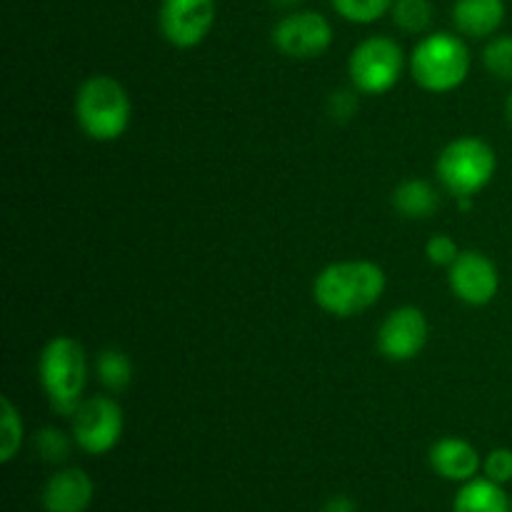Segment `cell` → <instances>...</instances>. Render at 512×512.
Returning a JSON list of instances; mask_svg holds the SVG:
<instances>
[{"label":"cell","instance_id":"1","mask_svg":"<svg viewBox=\"0 0 512 512\" xmlns=\"http://www.w3.org/2000/svg\"><path fill=\"white\" fill-rule=\"evenodd\" d=\"M388 288L385 270L370 260H340L318 273L313 298L325 313L335 318H353L365 313L383 298Z\"/></svg>","mask_w":512,"mask_h":512},{"label":"cell","instance_id":"2","mask_svg":"<svg viewBox=\"0 0 512 512\" xmlns=\"http://www.w3.org/2000/svg\"><path fill=\"white\" fill-rule=\"evenodd\" d=\"M38 378L50 408L58 415L73 418L85 400L83 390L88 383V355L83 345L70 335L50 338L40 350Z\"/></svg>","mask_w":512,"mask_h":512},{"label":"cell","instance_id":"3","mask_svg":"<svg viewBox=\"0 0 512 512\" xmlns=\"http://www.w3.org/2000/svg\"><path fill=\"white\" fill-rule=\"evenodd\" d=\"M133 103L113 75H90L75 93V120L90 140L113 143L130 128Z\"/></svg>","mask_w":512,"mask_h":512},{"label":"cell","instance_id":"4","mask_svg":"<svg viewBox=\"0 0 512 512\" xmlns=\"http://www.w3.org/2000/svg\"><path fill=\"white\" fill-rule=\"evenodd\" d=\"M410 75L428 93H450L470 75V50L460 35L430 33L410 55Z\"/></svg>","mask_w":512,"mask_h":512},{"label":"cell","instance_id":"5","mask_svg":"<svg viewBox=\"0 0 512 512\" xmlns=\"http://www.w3.org/2000/svg\"><path fill=\"white\" fill-rule=\"evenodd\" d=\"M498 170V155L493 145L475 135L455 138L440 150L435 160V175L455 198H475L485 190Z\"/></svg>","mask_w":512,"mask_h":512},{"label":"cell","instance_id":"6","mask_svg":"<svg viewBox=\"0 0 512 512\" xmlns=\"http://www.w3.org/2000/svg\"><path fill=\"white\" fill-rule=\"evenodd\" d=\"M405 68V53L398 40L370 35L360 40L348 60L350 83L360 95H383L398 85Z\"/></svg>","mask_w":512,"mask_h":512},{"label":"cell","instance_id":"7","mask_svg":"<svg viewBox=\"0 0 512 512\" xmlns=\"http://www.w3.org/2000/svg\"><path fill=\"white\" fill-rule=\"evenodd\" d=\"M123 408L110 395H90L73 415V443L88 455H105L123 438Z\"/></svg>","mask_w":512,"mask_h":512},{"label":"cell","instance_id":"8","mask_svg":"<svg viewBox=\"0 0 512 512\" xmlns=\"http://www.w3.org/2000/svg\"><path fill=\"white\" fill-rule=\"evenodd\" d=\"M333 43V25L315 10H293L273 28V45L293 60L320 58Z\"/></svg>","mask_w":512,"mask_h":512},{"label":"cell","instance_id":"9","mask_svg":"<svg viewBox=\"0 0 512 512\" xmlns=\"http://www.w3.org/2000/svg\"><path fill=\"white\" fill-rule=\"evenodd\" d=\"M215 15V0H163L158 15L160 33L175 48H195L210 35Z\"/></svg>","mask_w":512,"mask_h":512},{"label":"cell","instance_id":"10","mask_svg":"<svg viewBox=\"0 0 512 512\" xmlns=\"http://www.w3.org/2000/svg\"><path fill=\"white\" fill-rule=\"evenodd\" d=\"M430 325L428 318L415 305H403L385 315L378 328V350L383 358L393 363H408L415 360L428 345Z\"/></svg>","mask_w":512,"mask_h":512},{"label":"cell","instance_id":"11","mask_svg":"<svg viewBox=\"0 0 512 512\" xmlns=\"http://www.w3.org/2000/svg\"><path fill=\"white\" fill-rule=\"evenodd\" d=\"M448 280L455 298L473 308L493 303L500 290L498 265L480 250H463L448 268Z\"/></svg>","mask_w":512,"mask_h":512},{"label":"cell","instance_id":"12","mask_svg":"<svg viewBox=\"0 0 512 512\" xmlns=\"http://www.w3.org/2000/svg\"><path fill=\"white\" fill-rule=\"evenodd\" d=\"M93 480L85 470L65 468L58 470L45 483L43 508L45 512H85L93 503Z\"/></svg>","mask_w":512,"mask_h":512},{"label":"cell","instance_id":"13","mask_svg":"<svg viewBox=\"0 0 512 512\" xmlns=\"http://www.w3.org/2000/svg\"><path fill=\"white\" fill-rule=\"evenodd\" d=\"M430 465L435 473L453 483H468L480 473V453L463 438H443L430 448Z\"/></svg>","mask_w":512,"mask_h":512},{"label":"cell","instance_id":"14","mask_svg":"<svg viewBox=\"0 0 512 512\" xmlns=\"http://www.w3.org/2000/svg\"><path fill=\"white\" fill-rule=\"evenodd\" d=\"M505 20V0H455L453 23L468 38H490Z\"/></svg>","mask_w":512,"mask_h":512},{"label":"cell","instance_id":"15","mask_svg":"<svg viewBox=\"0 0 512 512\" xmlns=\"http://www.w3.org/2000/svg\"><path fill=\"white\" fill-rule=\"evenodd\" d=\"M393 208L408 220H428L438 213L440 193L428 183V180H403V183L393 190Z\"/></svg>","mask_w":512,"mask_h":512},{"label":"cell","instance_id":"16","mask_svg":"<svg viewBox=\"0 0 512 512\" xmlns=\"http://www.w3.org/2000/svg\"><path fill=\"white\" fill-rule=\"evenodd\" d=\"M455 512H512V503L503 485L488 478H473L463 483L453 503Z\"/></svg>","mask_w":512,"mask_h":512},{"label":"cell","instance_id":"17","mask_svg":"<svg viewBox=\"0 0 512 512\" xmlns=\"http://www.w3.org/2000/svg\"><path fill=\"white\" fill-rule=\"evenodd\" d=\"M95 373H98V380L105 388L120 393L133 380V363H130L128 353H123L120 348H105L95 358Z\"/></svg>","mask_w":512,"mask_h":512},{"label":"cell","instance_id":"18","mask_svg":"<svg viewBox=\"0 0 512 512\" xmlns=\"http://www.w3.org/2000/svg\"><path fill=\"white\" fill-rule=\"evenodd\" d=\"M23 445V418L8 395L0 398V463H10Z\"/></svg>","mask_w":512,"mask_h":512},{"label":"cell","instance_id":"19","mask_svg":"<svg viewBox=\"0 0 512 512\" xmlns=\"http://www.w3.org/2000/svg\"><path fill=\"white\" fill-rule=\"evenodd\" d=\"M390 15L400 30L418 35L433 25V3L430 0H395Z\"/></svg>","mask_w":512,"mask_h":512},{"label":"cell","instance_id":"20","mask_svg":"<svg viewBox=\"0 0 512 512\" xmlns=\"http://www.w3.org/2000/svg\"><path fill=\"white\" fill-rule=\"evenodd\" d=\"M395 0H333V8L338 10L340 18L355 25H368L390 13Z\"/></svg>","mask_w":512,"mask_h":512},{"label":"cell","instance_id":"21","mask_svg":"<svg viewBox=\"0 0 512 512\" xmlns=\"http://www.w3.org/2000/svg\"><path fill=\"white\" fill-rule=\"evenodd\" d=\"M483 63L493 78L512 83V35H498L483 50Z\"/></svg>","mask_w":512,"mask_h":512},{"label":"cell","instance_id":"22","mask_svg":"<svg viewBox=\"0 0 512 512\" xmlns=\"http://www.w3.org/2000/svg\"><path fill=\"white\" fill-rule=\"evenodd\" d=\"M35 453L40 455L48 463H63L70 455V438L58 428H40L38 433L33 435Z\"/></svg>","mask_w":512,"mask_h":512},{"label":"cell","instance_id":"23","mask_svg":"<svg viewBox=\"0 0 512 512\" xmlns=\"http://www.w3.org/2000/svg\"><path fill=\"white\" fill-rule=\"evenodd\" d=\"M460 253H463V250L458 248V243L445 233L433 235V238L428 240V245H425V255H428L430 263L438 265V268H450V265L458 260Z\"/></svg>","mask_w":512,"mask_h":512},{"label":"cell","instance_id":"24","mask_svg":"<svg viewBox=\"0 0 512 512\" xmlns=\"http://www.w3.org/2000/svg\"><path fill=\"white\" fill-rule=\"evenodd\" d=\"M483 473L485 478L493 483L505 485L512 480V450L508 448H495L490 450L488 458L483 460Z\"/></svg>","mask_w":512,"mask_h":512},{"label":"cell","instance_id":"25","mask_svg":"<svg viewBox=\"0 0 512 512\" xmlns=\"http://www.w3.org/2000/svg\"><path fill=\"white\" fill-rule=\"evenodd\" d=\"M358 90H335L328 100V113L335 120H350L358 110Z\"/></svg>","mask_w":512,"mask_h":512},{"label":"cell","instance_id":"26","mask_svg":"<svg viewBox=\"0 0 512 512\" xmlns=\"http://www.w3.org/2000/svg\"><path fill=\"white\" fill-rule=\"evenodd\" d=\"M320 512H358V508H355V503L348 495H335V498H330L328 503L323 505Z\"/></svg>","mask_w":512,"mask_h":512},{"label":"cell","instance_id":"27","mask_svg":"<svg viewBox=\"0 0 512 512\" xmlns=\"http://www.w3.org/2000/svg\"><path fill=\"white\" fill-rule=\"evenodd\" d=\"M270 3H273L275 8H295V5H300L303 0H270Z\"/></svg>","mask_w":512,"mask_h":512},{"label":"cell","instance_id":"28","mask_svg":"<svg viewBox=\"0 0 512 512\" xmlns=\"http://www.w3.org/2000/svg\"><path fill=\"white\" fill-rule=\"evenodd\" d=\"M458 208L463 210V213H468V210L473 208V198H458Z\"/></svg>","mask_w":512,"mask_h":512},{"label":"cell","instance_id":"29","mask_svg":"<svg viewBox=\"0 0 512 512\" xmlns=\"http://www.w3.org/2000/svg\"><path fill=\"white\" fill-rule=\"evenodd\" d=\"M505 115H508V123L512 125V93L508 95V103H505Z\"/></svg>","mask_w":512,"mask_h":512}]
</instances>
